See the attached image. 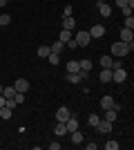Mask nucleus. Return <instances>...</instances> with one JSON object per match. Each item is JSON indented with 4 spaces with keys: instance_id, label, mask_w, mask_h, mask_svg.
Segmentation results:
<instances>
[{
    "instance_id": "f257e3e1",
    "label": "nucleus",
    "mask_w": 134,
    "mask_h": 150,
    "mask_svg": "<svg viewBox=\"0 0 134 150\" xmlns=\"http://www.w3.org/2000/svg\"><path fill=\"white\" fill-rule=\"evenodd\" d=\"M134 50V40L132 43H123V40H116V43H112V54L119 58H125L128 54H132Z\"/></svg>"
},
{
    "instance_id": "f03ea898",
    "label": "nucleus",
    "mask_w": 134,
    "mask_h": 150,
    "mask_svg": "<svg viewBox=\"0 0 134 150\" xmlns=\"http://www.w3.org/2000/svg\"><path fill=\"white\" fill-rule=\"evenodd\" d=\"M74 40H76L78 47H87L89 40H92V36H89L87 31H76V34H74Z\"/></svg>"
},
{
    "instance_id": "7ed1b4c3",
    "label": "nucleus",
    "mask_w": 134,
    "mask_h": 150,
    "mask_svg": "<svg viewBox=\"0 0 134 150\" xmlns=\"http://www.w3.org/2000/svg\"><path fill=\"white\" fill-rule=\"evenodd\" d=\"M125 79H128V72H125L123 67L112 69V81H114V83H125Z\"/></svg>"
},
{
    "instance_id": "20e7f679",
    "label": "nucleus",
    "mask_w": 134,
    "mask_h": 150,
    "mask_svg": "<svg viewBox=\"0 0 134 150\" xmlns=\"http://www.w3.org/2000/svg\"><path fill=\"white\" fill-rule=\"evenodd\" d=\"M96 7H98V11H101L103 18H109V16H112V7H109L107 2H103V0H96Z\"/></svg>"
},
{
    "instance_id": "39448f33",
    "label": "nucleus",
    "mask_w": 134,
    "mask_h": 150,
    "mask_svg": "<svg viewBox=\"0 0 134 150\" xmlns=\"http://www.w3.org/2000/svg\"><path fill=\"white\" fill-rule=\"evenodd\" d=\"M69 117H72L69 108H58V110H56V121H60V123H65Z\"/></svg>"
},
{
    "instance_id": "423d86ee",
    "label": "nucleus",
    "mask_w": 134,
    "mask_h": 150,
    "mask_svg": "<svg viewBox=\"0 0 134 150\" xmlns=\"http://www.w3.org/2000/svg\"><path fill=\"white\" fill-rule=\"evenodd\" d=\"M98 81L101 83H112V67H103L98 72Z\"/></svg>"
},
{
    "instance_id": "0eeeda50",
    "label": "nucleus",
    "mask_w": 134,
    "mask_h": 150,
    "mask_svg": "<svg viewBox=\"0 0 134 150\" xmlns=\"http://www.w3.org/2000/svg\"><path fill=\"white\" fill-rule=\"evenodd\" d=\"M96 130L101 132V134H109V132H112V123L105 121V119H101L98 123H96Z\"/></svg>"
},
{
    "instance_id": "6e6552de",
    "label": "nucleus",
    "mask_w": 134,
    "mask_h": 150,
    "mask_svg": "<svg viewBox=\"0 0 134 150\" xmlns=\"http://www.w3.org/2000/svg\"><path fill=\"white\" fill-rule=\"evenodd\" d=\"M87 34H89L92 38H103V36H105V27H103V25H94Z\"/></svg>"
},
{
    "instance_id": "1a4fd4ad",
    "label": "nucleus",
    "mask_w": 134,
    "mask_h": 150,
    "mask_svg": "<svg viewBox=\"0 0 134 150\" xmlns=\"http://www.w3.org/2000/svg\"><path fill=\"white\" fill-rule=\"evenodd\" d=\"M13 88H16V92H22V94H25L27 90H29V81H27V79H18V81L13 83Z\"/></svg>"
},
{
    "instance_id": "9d476101",
    "label": "nucleus",
    "mask_w": 134,
    "mask_h": 150,
    "mask_svg": "<svg viewBox=\"0 0 134 150\" xmlns=\"http://www.w3.org/2000/svg\"><path fill=\"white\" fill-rule=\"evenodd\" d=\"M121 40H123V43H132V40H134V29L123 27V29H121Z\"/></svg>"
},
{
    "instance_id": "9b49d317",
    "label": "nucleus",
    "mask_w": 134,
    "mask_h": 150,
    "mask_svg": "<svg viewBox=\"0 0 134 150\" xmlns=\"http://www.w3.org/2000/svg\"><path fill=\"white\" fill-rule=\"evenodd\" d=\"M63 29L74 31V29H76V18H72V16H65V18H63Z\"/></svg>"
},
{
    "instance_id": "f8f14e48",
    "label": "nucleus",
    "mask_w": 134,
    "mask_h": 150,
    "mask_svg": "<svg viewBox=\"0 0 134 150\" xmlns=\"http://www.w3.org/2000/svg\"><path fill=\"white\" fill-rule=\"evenodd\" d=\"M65 128H67V134L74 132V130H78V119H76V117H69V119L65 121Z\"/></svg>"
},
{
    "instance_id": "ddd939ff",
    "label": "nucleus",
    "mask_w": 134,
    "mask_h": 150,
    "mask_svg": "<svg viewBox=\"0 0 134 150\" xmlns=\"http://www.w3.org/2000/svg\"><path fill=\"white\" fill-rule=\"evenodd\" d=\"M114 103H116L114 96H109V94H105V96L101 99V108H103V110H109V108L114 105Z\"/></svg>"
},
{
    "instance_id": "4468645a",
    "label": "nucleus",
    "mask_w": 134,
    "mask_h": 150,
    "mask_svg": "<svg viewBox=\"0 0 134 150\" xmlns=\"http://www.w3.org/2000/svg\"><path fill=\"white\" fill-rule=\"evenodd\" d=\"M72 38H74V34H72L69 29H60V34H58V40H60V43H67Z\"/></svg>"
},
{
    "instance_id": "2eb2a0df",
    "label": "nucleus",
    "mask_w": 134,
    "mask_h": 150,
    "mask_svg": "<svg viewBox=\"0 0 134 150\" xmlns=\"http://www.w3.org/2000/svg\"><path fill=\"white\" fill-rule=\"evenodd\" d=\"M54 132H56V137H65V134H67V128H65V123L56 121V125H54Z\"/></svg>"
},
{
    "instance_id": "dca6fc26",
    "label": "nucleus",
    "mask_w": 134,
    "mask_h": 150,
    "mask_svg": "<svg viewBox=\"0 0 134 150\" xmlns=\"http://www.w3.org/2000/svg\"><path fill=\"white\" fill-rule=\"evenodd\" d=\"M69 134H72V144H83V141H85V137H83V132H78V130H74V132H69Z\"/></svg>"
},
{
    "instance_id": "f3484780",
    "label": "nucleus",
    "mask_w": 134,
    "mask_h": 150,
    "mask_svg": "<svg viewBox=\"0 0 134 150\" xmlns=\"http://www.w3.org/2000/svg\"><path fill=\"white\" fill-rule=\"evenodd\" d=\"M11 114H13V110H9L7 105L0 108V119H2V121H9V119H11Z\"/></svg>"
},
{
    "instance_id": "a211bd4d",
    "label": "nucleus",
    "mask_w": 134,
    "mask_h": 150,
    "mask_svg": "<svg viewBox=\"0 0 134 150\" xmlns=\"http://www.w3.org/2000/svg\"><path fill=\"white\" fill-rule=\"evenodd\" d=\"M105 121H109V123H114L116 121V110L114 108H109V110H105V117H103Z\"/></svg>"
},
{
    "instance_id": "6ab92c4d",
    "label": "nucleus",
    "mask_w": 134,
    "mask_h": 150,
    "mask_svg": "<svg viewBox=\"0 0 134 150\" xmlns=\"http://www.w3.org/2000/svg\"><path fill=\"white\" fill-rule=\"evenodd\" d=\"M49 50L54 52V54H60V52L65 50V43H60V40H56V43H51V45H49Z\"/></svg>"
},
{
    "instance_id": "aec40b11",
    "label": "nucleus",
    "mask_w": 134,
    "mask_h": 150,
    "mask_svg": "<svg viewBox=\"0 0 134 150\" xmlns=\"http://www.w3.org/2000/svg\"><path fill=\"white\" fill-rule=\"evenodd\" d=\"M67 72H81V65H78V61H67Z\"/></svg>"
},
{
    "instance_id": "412c9836",
    "label": "nucleus",
    "mask_w": 134,
    "mask_h": 150,
    "mask_svg": "<svg viewBox=\"0 0 134 150\" xmlns=\"http://www.w3.org/2000/svg\"><path fill=\"white\" fill-rule=\"evenodd\" d=\"M78 65H81V69H83V72H92V61H89V58L78 61Z\"/></svg>"
},
{
    "instance_id": "4be33fe9",
    "label": "nucleus",
    "mask_w": 134,
    "mask_h": 150,
    "mask_svg": "<svg viewBox=\"0 0 134 150\" xmlns=\"http://www.w3.org/2000/svg\"><path fill=\"white\" fill-rule=\"evenodd\" d=\"M49 45H40V47H38V56L40 58H47V56H49Z\"/></svg>"
},
{
    "instance_id": "5701e85b",
    "label": "nucleus",
    "mask_w": 134,
    "mask_h": 150,
    "mask_svg": "<svg viewBox=\"0 0 134 150\" xmlns=\"http://www.w3.org/2000/svg\"><path fill=\"white\" fill-rule=\"evenodd\" d=\"M47 61H49V65H58V61H60V54H54V52H49Z\"/></svg>"
},
{
    "instance_id": "b1692460",
    "label": "nucleus",
    "mask_w": 134,
    "mask_h": 150,
    "mask_svg": "<svg viewBox=\"0 0 134 150\" xmlns=\"http://www.w3.org/2000/svg\"><path fill=\"white\" fill-rule=\"evenodd\" d=\"M67 81H69V83H76V85H78V83H81V76H78V72H76V74H74V72H67Z\"/></svg>"
},
{
    "instance_id": "393cba45",
    "label": "nucleus",
    "mask_w": 134,
    "mask_h": 150,
    "mask_svg": "<svg viewBox=\"0 0 134 150\" xmlns=\"http://www.w3.org/2000/svg\"><path fill=\"white\" fill-rule=\"evenodd\" d=\"M13 94H16V88H13V85L2 90V96H5V99H13Z\"/></svg>"
},
{
    "instance_id": "a878e982",
    "label": "nucleus",
    "mask_w": 134,
    "mask_h": 150,
    "mask_svg": "<svg viewBox=\"0 0 134 150\" xmlns=\"http://www.w3.org/2000/svg\"><path fill=\"white\" fill-rule=\"evenodd\" d=\"M101 67H112V56H101Z\"/></svg>"
},
{
    "instance_id": "bb28decb",
    "label": "nucleus",
    "mask_w": 134,
    "mask_h": 150,
    "mask_svg": "<svg viewBox=\"0 0 134 150\" xmlns=\"http://www.w3.org/2000/svg\"><path fill=\"white\" fill-rule=\"evenodd\" d=\"M105 150H119V141H114V139L105 141Z\"/></svg>"
},
{
    "instance_id": "cd10ccee",
    "label": "nucleus",
    "mask_w": 134,
    "mask_h": 150,
    "mask_svg": "<svg viewBox=\"0 0 134 150\" xmlns=\"http://www.w3.org/2000/svg\"><path fill=\"white\" fill-rule=\"evenodd\" d=\"M123 27H128V29H134V18H132V16H125V18H123Z\"/></svg>"
},
{
    "instance_id": "c85d7f7f",
    "label": "nucleus",
    "mask_w": 134,
    "mask_h": 150,
    "mask_svg": "<svg viewBox=\"0 0 134 150\" xmlns=\"http://www.w3.org/2000/svg\"><path fill=\"white\" fill-rule=\"evenodd\" d=\"M13 101H16V105H22V103H25V94L16 92V94H13Z\"/></svg>"
},
{
    "instance_id": "c756f323",
    "label": "nucleus",
    "mask_w": 134,
    "mask_h": 150,
    "mask_svg": "<svg viewBox=\"0 0 134 150\" xmlns=\"http://www.w3.org/2000/svg\"><path fill=\"white\" fill-rule=\"evenodd\" d=\"M9 23H11V16H9V13H2V16H0V27H7Z\"/></svg>"
},
{
    "instance_id": "7c9ffc66",
    "label": "nucleus",
    "mask_w": 134,
    "mask_h": 150,
    "mask_svg": "<svg viewBox=\"0 0 134 150\" xmlns=\"http://www.w3.org/2000/svg\"><path fill=\"white\" fill-rule=\"evenodd\" d=\"M89 125H92V128H96V123H98V121H101V117H96V114H89Z\"/></svg>"
},
{
    "instance_id": "2f4dec72",
    "label": "nucleus",
    "mask_w": 134,
    "mask_h": 150,
    "mask_svg": "<svg viewBox=\"0 0 134 150\" xmlns=\"http://www.w3.org/2000/svg\"><path fill=\"white\" fill-rule=\"evenodd\" d=\"M121 13H123V18H125V16H132V9L125 5V7H121Z\"/></svg>"
},
{
    "instance_id": "473e14b6",
    "label": "nucleus",
    "mask_w": 134,
    "mask_h": 150,
    "mask_svg": "<svg viewBox=\"0 0 134 150\" xmlns=\"http://www.w3.org/2000/svg\"><path fill=\"white\" fill-rule=\"evenodd\" d=\"M65 45H67L69 50H76V47H78V45H76V40H74V38H72V40H67V43H65Z\"/></svg>"
},
{
    "instance_id": "72a5a7b5",
    "label": "nucleus",
    "mask_w": 134,
    "mask_h": 150,
    "mask_svg": "<svg viewBox=\"0 0 134 150\" xmlns=\"http://www.w3.org/2000/svg\"><path fill=\"white\" fill-rule=\"evenodd\" d=\"M63 13H65V16H72V5H65V9H63Z\"/></svg>"
},
{
    "instance_id": "f704fd0d",
    "label": "nucleus",
    "mask_w": 134,
    "mask_h": 150,
    "mask_svg": "<svg viewBox=\"0 0 134 150\" xmlns=\"http://www.w3.org/2000/svg\"><path fill=\"white\" fill-rule=\"evenodd\" d=\"M114 2H116V7H119V9H121V7H125V5H128V0H114Z\"/></svg>"
},
{
    "instance_id": "c9c22d12",
    "label": "nucleus",
    "mask_w": 134,
    "mask_h": 150,
    "mask_svg": "<svg viewBox=\"0 0 134 150\" xmlns=\"http://www.w3.org/2000/svg\"><path fill=\"white\" fill-rule=\"evenodd\" d=\"M49 150H60V144H58V141H54V144H49Z\"/></svg>"
},
{
    "instance_id": "e433bc0d",
    "label": "nucleus",
    "mask_w": 134,
    "mask_h": 150,
    "mask_svg": "<svg viewBox=\"0 0 134 150\" xmlns=\"http://www.w3.org/2000/svg\"><path fill=\"white\" fill-rule=\"evenodd\" d=\"M7 2H9V0H0V7H5V5H7Z\"/></svg>"
},
{
    "instance_id": "4c0bfd02",
    "label": "nucleus",
    "mask_w": 134,
    "mask_h": 150,
    "mask_svg": "<svg viewBox=\"0 0 134 150\" xmlns=\"http://www.w3.org/2000/svg\"><path fill=\"white\" fill-rule=\"evenodd\" d=\"M2 90H5V85H0V94H2Z\"/></svg>"
}]
</instances>
